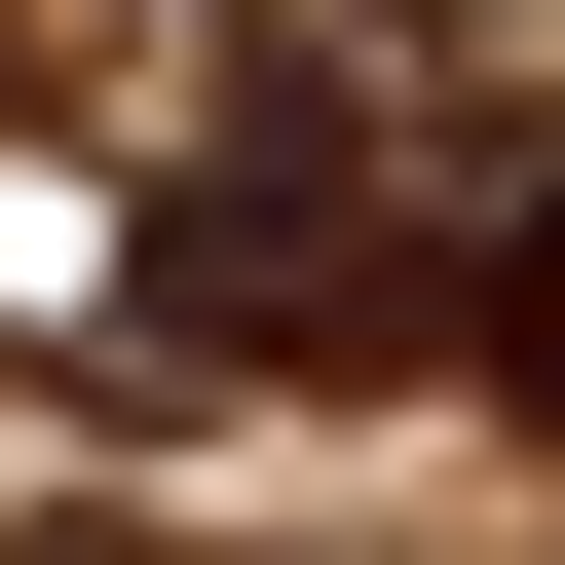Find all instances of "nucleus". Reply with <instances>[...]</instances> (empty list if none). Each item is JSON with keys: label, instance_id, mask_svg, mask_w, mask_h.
I'll list each match as a JSON object with an SVG mask.
<instances>
[{"label": "nucleus", "instance_id": "obj_1", "mask_svg": "<svg viewBox=\"0 0 565 565\" xmlns=\"http://www.w3.org/2000/svg\"><path fill=\"white\" fill-rule=\"evenodd\" d=\"M151 302H189V340H377V302H415V151H377V114H226V151L151 189Z\"/></svg>", "mask_w": 565, "mask_h": 565}, {"label": "nucleus", "instance_id": "obj_2", "mask_svg": "<svg viewBox=\"0 0 565 565\" xmlns=\"http://www.w3.org/2000/svg\"><path fill=\"white\" fill-rule=\"evenodd\" d=\"M490 415H527V452H565V189H527V226H490Z\"/></svg>", "mask_w": 565, "mask_h": 565}]
</instances>
